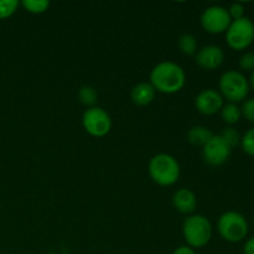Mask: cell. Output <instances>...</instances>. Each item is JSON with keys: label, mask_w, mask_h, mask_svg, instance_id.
<instances>
[{"label": "cell", "mask_w": 254, "mask_h": 254, "mask_svg": "<svg viewBox=\"0 0 254 254\" xmlns=\"http://www.w3.org/2000/svg\"><path fill=\"white\" fill-rule=\"evenodd\" d=\"M185 82V71L175 62H160L150 72V84L155 88L156 92H160V93H178L184 88Z\"/></svg>", "instance_id": "6da1fadb"}, {"label": "cell", "mask_w": 254, "mask_h": 254, "mask_svg": "<svg viewBox=\"0 0 254 254\" xmlns=\"http://www.w3.org/2000/svg\"><path fill=\"white\" fill-rule=\"evenodd\" d=\"M180 165L173 155L156 154L149 163V175L160 186H171L180 178Z\"/></svg>", "instance_id": "7a4b0ae2"}, {"label": "cell", "mask_w": 254, "mask_h": 254, "mask_svg": "<svg viewBox=\"0 0 254 254\" xmlns=\"http://www.w3.org/2000/svg\"><path fill=\"white\" fill-rule=\"evenodd\" d=\"M183 235L189 247L202 248L212 238V225L203 215H191L184 221Z\"/></svg>", "instance_id": "3957f363"}, {"label": "cell", "mask_w": 254, "mask_h": 254, "mask_svg": "<svg viewBox=\"0 0 254 254\" xmlns=\"http://www.w3.org/2000/svg\"><path fill=\"white\" fill-rule=\"evenodd\" d=\"M220 93L223 98L227 99L230 103H238L247 98L250 93V82L247 77L240 71H226L220 77L218 82Z\"/></svg>", "instance_id": "277c9868"}, {"label": "cell", "mask_w": 254, "mask_h": 254, "mask_svg": "<svg viewBox=\"0 0 254 254\" xmlns=\"http://www.w3.org/2000/svg\"><path fill=\"white\" fill-rule=\"evenodd\" d=\"M218 233L230 243H238L248 235V222L245 216L236 211H228L221 215L217 223Z\"/></svg>", "instance_id": "5b68a950"}, {"label": "cell", "mask_w": 254, "mask_h": 254, "mask_svg": "<svg viewBox=\"0 0 254 254\" xmlns=\"http://www.w3.org/2000/svg\"><path fill=\"white\" fill-rule=\"evenodd\" d=\"M254 41V24L248 17L233 20L226 31V42L235 51L247 50Z\"/></svg>", "instance_id": "8992f818"}, {"label": "cell", "mask_w": 254, "mask_h": 254, "mask_svg": "<svg viewBox=\"0 0 254 254\" xmlns=\"http://www.w3.org/2000/svg\"><path fill=\"white\" fill-rule=\"evenodd\" d=\"M82 124L84 130L94 138H103L112 129L111 116L101 107L96 106L84 112Z\"/></svg>", "instance_id": "52a82bcc"}, {"label": "cell", "mask_w": 254, "mask_h": 254, "mask_svg": "<svg viewBox=\"0 0 254 254\" xmlns=\"http://www.w3.org/2000/svg\"><path fill=\"white\" fill-rule=\"evenodd\" d=\"M201 26L206 32L212 35L222 34L227 31L228 26L232 22L228 10L220 5L208 6L201 14Z\"/></svg>", "instance_id": "ba28073f"}, {"label": "cell", "mask_w": 254, "mask_h": 254, "mask_svg": "<svg viewBox=\"0 0 254 254\" xmlns=\"http://www.w3.org/2000/svg\"><path fill=\"white\" fill-rule=\"evenodd\" d=\"M232 149L223 141L220 135H213L202 146V159L211 166H220L230 159Z\"/></svg>", "instance_id": "9c48e42d"}, {"label": "cell", "mask_w": 254, "mask_h": 254, "mask_svg": "<svg viewBox=\"0 0 254 254\" xmlns=\"http://www.w3.org/2000/svg\"><path fill=\"white\" fill-rule=\"evenodd\" d=\"M195 107L203 116H213L222 109L223 97L216 89H203L195 98Z\"/></svg>", "instance_id": "30bf717a"}, {"label": "cell", "mask_w": 254, "mask_h": 254, "mask_svg": "<svg viewBox=\"0 0 254 254\" xmlns=\"http://www.w3.org/2000/svg\"><path fill=\"white\" fill-rule=\"evenodd\" d=\"M225 61V52L217 45H207L198 50L195 55V62L206 71L217 69Z\"/></svg>", "instance_id": "8fae6325"}, {"label": "cell", "mask_w": 254, "mask_h": 254, "mask_svg": "<svg viewBox=\"0 0 254 254\" xmlns=\"http://www.w3.org/2000/svg\"><path fill=\"white\" fill-rule=\"evenodd\" d=\"M173 206L176 211L184 215H190L196 210L197 198L196 195L189 189H180L173 196Z\"/></svg>", "instance_id": "7c38bea8"}, {"label": "cell", "mask_w": 254, "mask_h": 254, "mask_svg": "<svg viewBox=\"0 0 254 254\" xmlns=\"http://www.w3.org/2000/svg\"><path fill=\"white\" fill-rule=\"evenodd\" d=\"M155 88H154L150 83L141 82V83H138L136 86L133 87L130 97L134 104L140 107H145L149 106V104L155 99Z\"/></svg>", "instance_id": "4fadbf2b"}, {"label": "cell", "mask_w": 254, "mask_h": 254, "mask_svg": "<svg viewBox=\"0 0 254 254\" xmlns=\"http://www.w3.org/2000/svg\"><path fill=\"white\" fill-rule=\"evenodd\" d=\"M213 136L210 129L205 126H195L188 131V140L190 144L195 146H201L202 148L208 140Z\"/></svg>", "instance_id": "5bb4252c"}, {"label": "cell", "mask_w": 254, "mask_h": 254, "mask_svg": "<svg viewBox=\"0 0 254 254\" xmlns=\"http://www.w3.org/2000/svg\"><path fill=\"white\" fill-rule=\"evenodd\" d=\"M221 117H222L223 122L226 124H228L230 127H232L233 124L238 123L242 117L241 113V107L237 103H230L223 104L222 109H221Z\"/></svg>", "instance_id": "9a60e30c"}, {"label": "cell", "mask_w": 254, "mask_h": 254, "mask_svg": "<svg viewBox=\"0 0 254 254\" xmlns=\"http://www.w3.org/2000/svg\"><path fill=\"white\" fill-rule=\"evenodd\" d=\"M178 46L184 55L193 56L196 55V50H197V41H196V37L191 34H184L179 37Z\"/></svg>", "instance_id": "2e32d148"}, {"label": "cell", "mask_w": 254, "mask_h": 254, "mask_svg": "<svg viewBox=\"0 0 254 254\" xmlns=\"http://www.w3.org/2000/svg\"><path fill=\"white\" fill-rule=\"evenodd\" d=\"M97 98H98V94L92 86H82L79 88L78 99L84 106H88L89 108H92L97 103Z\"/></svg>", "instance_id": "e0dca14e"}, {"label": "cell", "mask_w": 254, "mask_h": 254, "mask_svg": "<svg viewBox=\"0 0 254 254\" xmlns=\"http://www.w3.org/2000/svg\"><path fill=\"white\" fill-rule=\"evenodd\" d=\"M21 4L27 12L35 15L44 14L50 7V2L46 0H24Z\"/></svg>", "instance_id": "ac0fdd59"}, {"label": "cell", "mask_w": 254, "mask_h": 254, "mask_svg": "<svg viewBox=\"0 0 254 254\" xmlns=\"http://www.w3.org/2000/svg\"><path fill=\"white\" fill-rule=\"evenodd\" d=\"M220 136L231 149L236 148V146H238L241 144L240 133H238L233 127H226V128L221 131Z\"/></svg>", "instance_id": "d6986e66"}, {"label": "cell", "mask_w": 254, "mask_h": 254, "mask_svg": "<svg viewBox=\"0 0 254 254\" xmlns=\"http://www.w3.org/2000/svg\"><path fill=\"white\" fill-rule=\"evenodd\" d=\"M241 146L247 155L254 156V127L246 131L241 138Z\"/></svg>", "instance_id": "ffe728a7"}, {"label": "cell", "mask_w": 254, "mask_h": 254, "mask_svg": "<svg viewBox=\"0 0 254 254\" xmlns=\"http://www.w3.org/2000/svg\"><path fill=\"white\" fill-rule=\"evenodd\" d=\"M19 2L16 0H4L0 1V19H7L16 11Z\"/></svg>", "instance_id": "44dd1931"}, {"label": "cell", "mask_w": 254, "mask_h": 254, "mask_svg": "<svg viewBox=\"0 0 254 254\" xmlns=\"http://www.w3.org/2000/svg\"><path fill=\"white\" fill-rule=\"evenodd\" d=\"M238 66L242 71L245 72H253L254 71V52L247 51L240 57Z\"/></svg>", "instance_id": "7402d4cb"}, {"label": "cell", "mask_w": 254, "mask_h": 254, "mask_svg": "<svg viewBox=\"0 0 254 254\" xmlns=\"http://www.w3.org/2000/svg\"><path fill=\"white\" fill-rule=\"evenodd\" d=\"M241 113L250 123L254 124V98L243 101L242 107H241Z\"/></svg>", "instance_id": "603a6c76"}, {"label": "cell", "mask_w": 254, "mask_h": 254, "mask_svg": "<svg viewBox=\"0 0 254 254\" xmlns=\"http://www.w3.org/2000/svg\"><path fill=\"white\" fill-rule=\"evenodd\" d=\"M228 14H230L231 19L233 20H240L245 17V5L242 2H233L230 7H228Z\"/></svg>", "instance_id": "cb8c5ba5"}, {"label": "cell", "mask_w": 254, "mask_h": 254, "mask_svg": "<svg viewBox=\"0 0 254 254\" xmlns=\"http://www.w3.org/2000/svg\"><path fill=\"white\" fill-rule=\"evenodd\" d=\"M243 254H254V236L248 238L243 247Z\"/></svg>", "instance_id": "d4e9b609"}, {"label": "cell", "mask_w": 254, "mask_h": 254, "mask_svg": "<svg viewBox=\"0 0 254 254\" xmlns=\"http://www.w3.org/2000/svg\"><path fill=\"white\" fill-rule=\"evenodd\" d=\"M173 254H196V253L195 251H193L191 247H189V246H180V247L176 248V250L174 251Z\"/></svg>", "instance_id": "484cf974"}, {"label": "cell", "mask_w": 254, "mask_h": 254, "mask_svg": "<svg viewBox=\"0 0 254 254\" xmlns=\"http://www.w3.org/2000/svg\"><path fill=\"white\" fill-rule=\"evenodd\" d=\"M248 82H250V87H252L254 89V71L251 73V78L248 79Z\"/></svg>", "instance_id": "4316f807"}, {"label": "cell", "mask_w": 254, "mask_h": 254, "mask_svg": "<svg viewBox=\"0 0 254 254\" xmlns=\"http://www.w3.org/2000/svg\"><path fill=\"white\" fill-rule=\"evenodd\" d=\"M253 225H254V217H253Z\"/></svg>", "instance_id": "83f0119b"}]
</instances>
